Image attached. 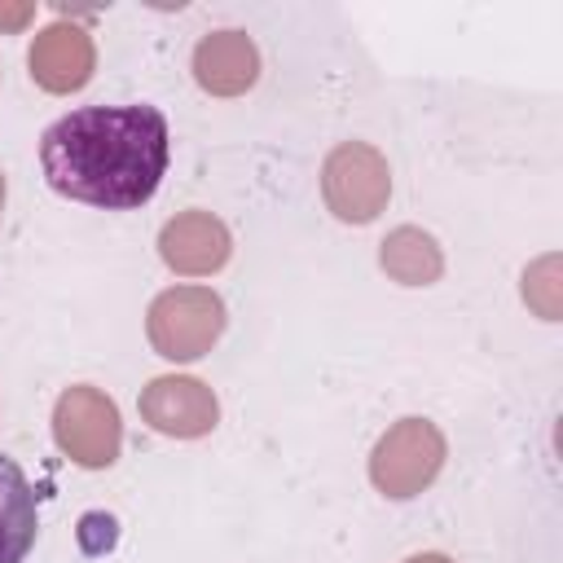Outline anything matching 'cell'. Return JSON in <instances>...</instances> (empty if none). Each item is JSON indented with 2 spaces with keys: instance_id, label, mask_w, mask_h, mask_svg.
Returning <instances> with one entry per match:
<instances>
[{
  "instance_id": "6da1fadb",
  "label": "cell",
  "mask_w": 563,
  "mask_h": 563,
  "mask_svg": "<svg viewBox=\"0 0 563 563\" xmlns=\"http://www.w3.org/2000/svg\"><path fill=\"white\" fill-rule=\"evenodd\" d=\"M167 119L154 106H84L40 136L44 180L75 202L128 211L154 198L167 172Z\"/></svg>"
},
{
  "instance_id": "7a4b0ae2",
  "label": "cell",
  "mask_w": 563,
  "mask_h": 563,
  "mask_svg": "<svg viewBox=\"0 0 563 563\" xmlns=\"http://www.w3.org/2000/svg\"><path fill=\"white\" fill-rule=\"evenodd\" d=\"M145 334L167 361H198L224 334V299L211 286H172L145 312Z\"/></svg>"
},
{
  "instance_id": "3957f363",
  "label": "cell",
  "mask_w": 563,
  "mask_h": 563,
  "mask_svg": "<svg viewBox=\"0 0 563 563\" xmlns=\"http://www.w3.org/2000/svg\"><path fill=\"white\" fill-rule=\"evenodd\" d=\"M444 435L427 418H400L383 431V440L369 453V479L383 497H418L444 466Z\"/></svg>"
},
{
  "instance_id": "277c9868",
  "label": "cell",
  "mask_w": 563,
  "mask_h": 563,
  "mask_svg": "<svg viewBox=\"0 0 563 563\" xmlns=\"http://www.w3.org/2000/svg\"><path fill=\"white\" fill-rule=\"evenodd\" d=\"M53 440L57 449L88 471H101L123 449V422L106 391L97 387H66L53 405Z\"/></svg>"
},
{
  "instance_id": "5b68a950",
  "label": "cell",
  "mask_w": 563,
  "mask_h": 563,
  "mask_svg": "<svg viewBox=\"0 0 563 563\" xmlns=\"http://www.w3.org/2000/svg\"><path fill=\"white\" fill-rule=\"evenodd\" d=\"M321 194L325 207L347 224H369L387 198H391V172L387 158L365 141H343L330 150L321 167Z\"/></svg>"
},
{
  "instance_id": "8992f818",
  "label": "cell",
  "mask_w": 563,
  "mask_h": 563,
  "mask_svg": "<svg viewBox=\"0 0 563 563\" xmlns=\"http://www.w3.org/2000/svg\"><path fill=\"white\" fill-rule=\"evenodd\" d=\"M141 418L158 431V435H176V440H198L220 422V405L216 391L202 378L189 374H163L141 391Z\"/></svg>"
},
{
  "instance_id": "52a82bcc",
  "label": "cell",
  "mask_w": 563,
  "mask_h": 563,
  "mask_svg": "<svg viewBox=\"0 0 563 563\" xmlns=\"http://www.w3.org/2000/svg\"><path fill=\"white\" fill-rule=\"evenodd\" d=\"M31 79L44 88V92H79L88 79H92V66H97V48H92V35L75 22H53L44 26L35 40H31Z\"/></svg>"
},
{
  "instance_id": "ba28073f",
  "label": "cell",
  "mask_w": 563,
  "mask_h": 563,
  "mask_svg": "<svg viewBox=\"0 0 563 563\" xmlns=\"http://www.w3.org/2000/svg\"><path fill=\"white\" fill-rule=\"evenodd\" d=\"M229 251H233V238H229L224 220H216L211 211H180L158 233L163 264L185 277H207V273L224 268Z\"/></svg>"
},
{
  "instance_id": "9c48e42d",
  "label": "cell",
  "mask_w": 563,
  "mask_h": 563,
  "mask_svg": "<svg viewBox=\"0 0 563 563\" xmlns=\"http://www.w3.org/2000/svg\"><path fill=\"white\" fill-rule=\"evenodd\" d=\"M194 79L211 97H238L260 79V53L242 31H211L194 48Z\"/></svg>"
},
{
  "instance_id": "30bf717a",
  "label": "cell",
  "mask_w": 563,
  "mask_h": 563,
  "mask_svg": "<svg viewBox=\"0 0 563 563\" xmlns=\"http://www.w3.org/2000/svg\"><path fill=\"white\" fill-rule=\"evenodd\" d=\"M35 488L13 457H0V563H22L35 545Z\"/></svg>"
},
{
  "instance_id": "8fae6325",
  "label": "cell",
  "mask_w": 563,
  "mask_h": 563,
  "mask_svg": "<svg viewBox=\"0 0 563 563\" xmlns=\"http://www.w3.org/2000/svg\"><path fill=\"white\" fill-rule=\"evenodd\" d=\"M378 264L387 277H396L400 286H431L440 273H444V255L435 246L431 233L413 229V224H400L383 238V251H378Z\"/></svg>"
},
{
  "instance_id": "7c38bea8",
  "label": "cell",
  "mask_w": 563,
  "mask_h": 563,
  "mask_svg": "<svg viewBox=\"0 0 563 563\" xmlns=\"http://www.w3.org/2000/svg\"><path fill=\"white\" fill-rule=\"evenodd\" d=\"M31 18H35L31 4H0V31H18V26H26Z\"/></svg>"
},
{
  "instance_id": "4fadbf2b",
  "label": "cell",
  "mask_w": 563,
  "mask_h": 563,
  "mask_svg": "<svg viewBox=\"0 0 563 563\" xmlns=\"http://www.w3.org/2000/svg\"><path fill=\"white\" fill-rule=\"evenodd\" d=\"M405 563H453L449 554H413V559H405Z\"/></svg>"
},
{
  "instance_id": "5bb4252c",
  "label": "cell",
  "mask_w": 563,
  "mask_h": 563,
  "mask_svg": "<svg viewBox=\"0 0 563 563\" xmlns=\"http://www.w3.org/2000/svg\"><path fill=\"white\" fill-rule=\"evenodd\" d=\"M0 216H4V172H0Z\"/></svg>"
}]
</instances>
